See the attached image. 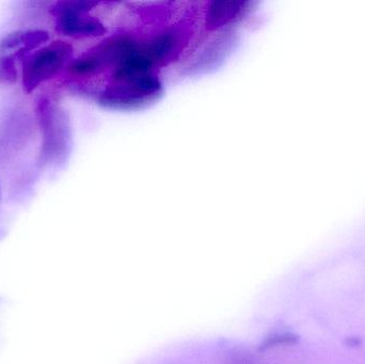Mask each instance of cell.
Here are the masks:
<instances>
[{"label": "cell", "instance_id": "5", "mask_svg": "<svg viewBox=\"0 0 365 364\" xmlns=\"http://www.w3.org/2000/svg\"><path fill=\"white\" fill-rule=\"evenodd\" d=\"M16 80L17 68L15 56H0V83L12 85Z\"/></svg>", "mask_w": 365, "mask_h": 364}, {"label": "cell", "instance_id": "3", "mask_svg": "<svg viewBox=\"0 0 365 364\" xmlns=\"http://www.w3.org/2000/svg\"><path fill=\"white\" fill-rule=\"evenodd\" d=\"M73 53L70 43L56 41L26 58L21 73L24 91L31 93L38 85L57 76L70 66Z\"/></svg>", "mask_w": 365, "mask_h": 364}, {"label": "cell", "instance_id": "2", "mask_svg": "<svg viewBox=\"0 0 365 364\" xmlns=\"http://www.w3.org/2000/svg\"><path fill=\"white\" fill-rule=\"evenodd\" d=\"M98 2L87 0H61L51 6L57 32L72 38H98L106 34L104 24L90 14Z\"/></svg>", "mask_w": 365, "mask_h": 364}, {"label": "cell", "instance_id": "6", "mask_svg": "<svg viewBox=\"0 0 365 364\" xmlns=\"http://www.w3.org/2000/svg\"><path fill=\"white\" fill-rule=\"evenodd\" d=\"M21 32L23 31L12 32V33L4 36L0 41V53H6V51H14V49H17V51H21Z\"/></svg>", "mask_w": 365, "mask_h": 364}, {"label": "cell", "instance_id": "1", "mask_svg": "<svg viewBox=\"0 0 365 364\" xmlns=\"http://www.w3.org/2000/svg\"><path fill=\"white\" fill-rule=\"evenodd\" d=\"M36 115L42 132L40 162L51 165L66 160L70 145V128L66 113L51 98H38Z\"/></svg>", "mask_w": 365, "mask_h": 364}, {"label": "cell", "instance_id": "4", "mask_svg": "<svg viewBox=\"0 0 365 364\" xmlns=\"http://www.w3.org/2000/svg\"><path fill=\"white\" fill-rule=\"evenodd\" d=\"M49 40L48 33L43 30H28L21 32V49L16 51V58H23L25 53L34 51Z\"/></svg>", "mask_w": 365, "mask_h": 364}]
</instances>
